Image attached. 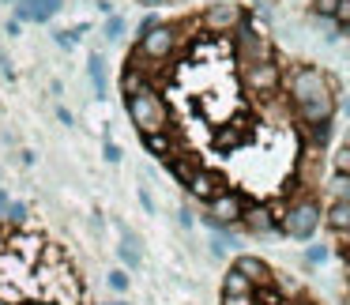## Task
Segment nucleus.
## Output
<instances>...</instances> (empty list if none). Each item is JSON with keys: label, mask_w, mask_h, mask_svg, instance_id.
<instances>
[{"label": "nucleus", "mask_w": 350, "mask_h": 305, "mask_svg": "<svg viewBox=\"0 0 350 305\" xmlns=\"http://www.w3.org/2000/svg\"><path fill=\"white\" fill-rule=\"evenodd\" d=\"M305 260H309V264H324V260H327V249H324V245H312V249L305 252Z\"/></svg>", "instance_id": "27"}, {"label": "nucleus", "mask_w": 350, "mask_h": 305, "mask_svg": "<svg viewBox=\"0 0 350 305\" xmlns=\"http://www.w3.org/2000/svg\"><path fill=\"white\" fill-rule=\"evenodd\" d=\"M102 159H106V162H121V147L106 140V147H102Z\"/></svg>", "instance_id": "29"}, {"label": "nucleus", "mask_w": 350, "mask_h": 305, "mask_svg": "<svg viewBox=\"0 0 350 305\" xmlns=\"http://www.w3.org/2000/svg\"><path fill=\"white\" fill-rule=\"evenodd\" d=\"M234 267L252 282V287H267V282H271V267H267L260 256H237V260H234Z\"/></svg>", "instance_id": "10"}, {"label": "nucleus", "mask_w": 350, "mask_h": 305, "mask_svg": "<svg viewBox=\"0 0 350 305\" xmlns=\"http://www.w3.org/2000/svg\"><path fill=\"white\" fill-rule=\"evenodd\" d=\"M139 204H144L147 215H154V200H151V192H147V189H139Z\"/></svg>", "instance_id": "31"}, {"label": "nucleus", "mask_w": 350, "mask_h": 305, "mask_svg": "<svg viewBox=\"0 0 350 305\" xmlns=\"http://www.w3.org/2000/svg\"><path fill=\"white\" fill-rule=\"evenodd\" d=\"M106 305H132V302H124V297H117V302H106Z\"/></svg>", "instance_id": "37"}, {"label": "nucleus", "mask_w": 350, "mask_h": 305, "mask_svg": "<svg viewBox=\"0 0 350 305\" xmlns=\"http://www.w3.org/2000/svg\"><path fill=\"white\" fill-rule=\"evenodd\" d=\"M4 219H8V222H16V226H19V222H27V204H8Z\"/></svg>", "instance_id": "24"}, {"label": "nucleus", "mask_w": 350, "mask_h": 305, "mask_svg": "<svg viewBox=\"0 0 350 305\" xmlns=\"http://www.w3.org/2000/svg\"><path fill=\"white\" fill-rule=\"evenodd\" d=\"M124 31H129V23H124L121 16H109L106 19V42H121Z\"/></svg>", "instance_id": "20"}, {"label": "nucleus", "mask_w": 350, "mask_h": 305, "mask_svg": "<svg viewBox=\"0 0 350 305\" xmlns=\"http://www.w3.org/2000/svg\"><path fill=\"white\" fill-rule=\"evenodd\" d=\"M252 290H256V287H252L237 267H230V271L222 275V294H252Z\"/></svg>", "instance_id": "16"}, {"label": "nucleus", "mask_w": 350, "mask_h": 305, "mask_svg": "<svg viewBox=\"0 0 350 305\" xmlns=\"http://www.w3.org/2000/svg\"><path fill=\"white\" fill-rule=\"evenodd\" d=\"M129 117L139 132H166L170 114H166V102L154 87H144V91L129 94Z\"/></svg>", "instance_id": "2"}, {"label": "nucleus", "mask_w": 350, "mask_h": 305, "mask_svg": "<svg viewBox=\"0 0 350 305\" xmlns=\"http://www.w3.org/2000/svg\"><path fill=\"white\" fill-rule=\"evenodd\" d=\"M241 23H245V12H241V4H230V0H222V4H211V8L204 12V27H207L211 34L237 31Z\"/></svg>", "instance_id": "6"}, {"label": "nucleus", "mask_w": 350, "mask_h": 305, "mask_svg": "<svg viewBox=\"0 0 350 305\" xmlns=\"http://www.w3.org/2000/svg\"><path fill=\"white\" fill-rule=\"evenodd\" d=\"M177 222H181V226H192V211H189V207H185V211L177 215Z\"/></svg>", "instance_id": "34"}, {"label": "nucleus", "mask_w": 350, "mask_h": 305, "mask_svg": "<svg viewBox=\"0 0 350 305\" xmlns=\"http://www.w3.org/2000/svg\"><path fill=\"white\" fill-rule=\"evenodd\" d=\"M106 287L113 290V294H124V290H129V271H124V267H113V271L106 275Z\"/></svg>", "instance_id": "19"}, {"label": "nucleus", "mask_w": 350, "mask_h": 305, "mask_svg": "<svg viewBox=\"0 0 350 305\" xmlns=\"http://www.w3.org/2000/svg\"><path fill=\"white\" fill-rule=\"evenodd\" d=\"M8 204H12V200H8V192L0 189V219H4V211H8Z\"/></svg>", "instance_id": "33"}, {"label": "nucleus", "mask_w": 350, "mask_h": 305, "mask_svg": "<svg viewBox=\"0 0 350 305\" xmlns=\"http://www.w3.org/2000/svg\"><path fill=\"white\" fill-rule=\"evenodd\" d=\"M320 219H324V211H320L317 200H301V204H294L286 215H282V234L297 237V241H309V237L317 234Z\"/></svg>", "instance_id": "3"}, {"label": "nucleus", "mask_w": 350, "mask_h": 305, "mask_svg": "<svg viewBox=\"0 0 350 305\" xmlns=\"http://www.w3.org/2000/svg\"><path fill=\"white\" fill-rule=\"evenodd\" d=\"M342 114H347V117H350V98H347V102H342Z\"/></svg>", "instance_id": "38"}, {"label": "nucleus", "mask_w": 350, "mask_h": 305, "mask_svg": "<svg viewBox=\"0 0 350 305\" xmlns=\"http://www.w3.org/2000/svg\"><path fill=\"white\" fill-rule=\"evenodd\" d=\"M335 200H350V177H335Z\"/></svg>", "instance_id": "25"}, {"label": "nucleus", "mask_w": 350, "mask_h": 305, "mask_svg": "<svg viewBox=\"0 0 350 305\" xmlns=\"http://www.w3.org/2000/svg\"><path fill=\"white\" fill-rule=\"evenodd\" d=\"M332 166H335V174H339V177H350V147H339V151H335Z\"/></svg>", "instance_id": "21"}, {"label": "nucleus", "mask_w": 350, "mask_h": 305, "mask_svg": "<svg viewBox=\"0 0 350 305\" xmlns=\"http://www.w3.org/2000/svg\"><path fill=\"white\" fill-rule=\"evenodd\" d=\"M31 4V16H34V23H49V19L61 12V4L64 0H27Z\"/></svg>", "instance_id": "17"}, {"label": "nucleus", "mask_w": 350, "mask_h": 305, "mask_svg": "<svg viewBox=\"0 0 350 305\" xmlns=\"http://www.w3.org/2000/svg\"><path fill=\"white\" fill-rule=\"evenodd\" d=\"M347 305H350V302H347Z\"/></svg>", "instance_id": "41"}, {"label": "nucleus", "mask_w": 350, "mask_h": 305, "mask_svg": "<svg viewBox=\"0 0 350 305\" xmlns=\"http://www.w3.org/2000/svg\"><path fill=\"white\" fill-rule=\"evenodd\" d=\"M4 4H16V0H4Z\"/></svg>", "instance_id": "40"}, {"label": "nucleus", "mask_w": 350, "mask_h": 305, "mask_svg": "<svg viewBox=\"0 0 350 305\" xmlns=\"http://www.w3.org/2000/svg\"><path fill=\"white\" fill-rule=\"evenodd\" d=\"M159 23H162L159 16H144V23H139V34H147V31H151V27H159Z\"/></svg>", "instance_id": "32"}, {"label": "nucleus", "mask_w": 350, "mask_h": 305, "mask_svg": "<svg viewBox=\"0 0 350 305\" xmlns=\"http://www.w3.org/2000/svg\"><path fill=\"white\" fill-rule=\"evenodd\" d=\"M219 177H215V174H207V170H192V177H189V192H192V196H196V200H204V204H211V200L215 196H219Z\"/></svg>", "instance_id": "9"}, {"label": "nucleus", "mask_w": 350, "mask_h": 305, "mask_svg": "<svg viewBox=\"0 0 350 305\" xmlns=\"http://www.w3.org/2000/svg\"><path fill=\"white\" fill-rule=\"evenodd\" d=\"M87 76H91V83H94V94L106 98V94H109V79H106V57H102V53H91V61H87Z\"/></svg>", "instance_id": "12"}, {"label": "nucleus", "mask_w": 350, "mask_h": 305, "mask_svg": "<svg viewBox=\"0 0 350 305\" xmlns=\"http://www.w3.org/2000/svg\"><path fill=\"white\" fill-rule=\"evenodd\" d=\"M245 83H249V91H256V94L275 91V87H279V64H275L271 57H267V61L245 64Z\"/></svg>", "instance_id": "7"}, {"label": "nucleus", "mask_w": 350, "mask_h": 305, "mask_svg": "<svg viewBox=\"0 0 350 305\" xmlns=\"http://www.w3.org/2000/svg\"><path fill=\"white\" fill-rule=\"evenodd\" d=\"M174 46H177V31L170 23H159L147 34H139V57H147V61H166L174 53Z\"/></svg>", "instance_id": "5"}, {"label": "nucleus", "mask_w": 350, "mask_h": 305, "mask_svg": "<svg viewBox=\"0 0 350 305\" xmlns=\"http://www.w3.org/2000/svg\"><path fill=\"white\" fill-rule=\"evenodd\" d=\"M332 23H335V27H350V0H339V4H335Z\"/></svg>", "instance_id": "22"}, {"label": "nucleus", "mask_w": 350, "mask_h": 305, "mask_svg": "<svg viewBox=\"0 0 350 305\" xmlns=\"http://www.w3.org/2000/svg\"><path fill=\"white\" fill-rule=\"evenodd\" d=\"M121 234H124V241L117 245V256H121L129 267H139V260H144V252H139V237L132 234L129 226H121Z\"/></svg>", "instance_id": "14"}, {"label": "nucleus", "mask_w": 350, "mask_h": 305, "mask_svg": "<svg viewBox=\"0 0 350 305\" xmlns=\"http://www.w3.org/2000/svg\"><path fill=\"white\" fill-rule=\"evenodd\" d=\"M241 211H245V204H241V196H237V192H219V196L207 204L204 226L215 230V234H222V230H230L234 222H241Z\"/></svg>", "instance_id": "4"}, {"label": "nucleus", "mask_w": 350, "mask_h": 305, "mask_svg": "<svg viewBox=\"0 0 350 305\" xmlns=\"http://www.w3.org/2000/svg\"><path fill=\"white\" fill-rule=\"evenodd\" d=\"M144 8H159V4H166V0H139Z\"/></svg>", "instance_id": "36"}, {"label": "nucleus", "mask_w": 350, "mask_h": 305, "mask_svg": "<svg viewBox=\"0 0 350 305\" xmlns=\"http://www.w3.org/2000/svg\"><path fill=\"white\" fill-rule=\"evenodd\" d=\"M144 87H147V76L136 68V64H129V68H124V76H121V91H124V98H129V94H136V91H144Z\"/></svg>", "instance_id": "18"}, {"label": "nucleus", "mask_w": 350, "mask_h": 305, "mask_svg": "<svg viewBox=\"0 0 350 305\" xmlns=\"http://www.w3.org/2000/svg\"><path fill=\"white\" fill-rule=\"evenodd\" d=\"M327 226L335 230V234H350V200H335L332 207H327Z\"/></svg>", "instance_id": "13"}, {"label": "nucleus", "mask_w": 350, "mask_h": 305, "mask_svg": "<svg viewBox=\"0 0 350 305\" xmlns=\"http://www.w3.org/2000/svg\"><path fill=\"white\" fill-rule=\"evenodd\" d=\"M57 121H61V124H72V114H68V109L61 106V109H57Z\"/></svg>", "instance_id": "35"}, {"label": "nucleus", "mask_w": 350, "mask_h": 305, "mask_svg": "<svg viewBox=\"0 0 350 305\" xmlns=\"http://www.w3.org/2000/svg\"><path fill=\"white\" fill-rule=\"evenodd\" d=\"M312 129V144H327V140H332V121H324V124H309Z\"/></svg>", "instance_id": "23"}, {"label": "nucleus", "mask_w": 350, "mask_h": 305, "mask_svg": "<svg viewBox=\"0 0 350 305\" xmlns=\"http://www.w3.org/2000/svg\"><path fill=\"white\" fill-rule=\"evenodd\" d=\"M312 4H317V16L332 19V12H335V4H339V0H312Z\"/></svg>", "instance_id": "28"}, {"label": "nucleus", "mask_w": 350, "mask_h": 305, "mask_svg": "<svg viewBox=\"0 0 350 305\" xmlns=\"http://www.w3.org/2000/svg\"><path fill=\"white\" fill-rule=\"evenodd\" d=\"M347 147H350V132H347Z\"/></svg>", "instance_id": "39"}, {"label": "nucleus", "mask_w": 350, "mask_h": 305, "mask_svg": "<svg viewBox=\"0 0 350 305\" xmlns=\"http://www.w3.org/2000/svg\"><path fill=\"white\" fill-rule=\"evenodd\" d=\"M53 42H57V46H61V49H72V46H76L68 31H57V34H53Z\"/></svg>", "instance_id": "30"}, {"label": "nucleus", "mask_w": 350, "mask_h": 305, "mask_svg": "<svg viewBox=\"0 0 350 305\" xmlns=\"http://www.w3.org/2000/svg\"><path fill=\"white\" fill-rule=\"evenodd\" d=\"M290 102L297 106L305 124H324L332 121L335 114V94H332V83L324 79L320 68H297L290 76Z\"/></svg>", "instance_id": "1"}, {"label": "nucleus", "mask_w": 350, "mask_h": 305, "mask_svg": "<svg viewBox=\"0 0 350 305\" xmlns=\"http://www.w3.org/2000/svg\"><path fill=\"white\" fill-rule=\"evenodd\" d=\"M139 144H144V151H151L154 159H170V136L166 132H139Z\"/></svg>", "instance_id": "15"}, {"label": "nucleus", "mask_w": 350, "mask_h": 305, "mask_svg": "<svg viewBox=\"0 0 350 305\" xmlns=\"http://www.w3.org/2000/svg\"><path fill=\"white\" fill-rule=\"evenodd\" d=\"M8 245H12V256H16L19 264H34V260L46 252V241H42L38 234H16Z\"/></svg>", "instance_id": "8"}, {"label": "nucleus", "mask_w": 350, "mask_h": 305, "mask_svg": "<svg viewBox=\"0 0 350 305\" xmlns=\"http://www.w3.org/2000/svg\"><path fill=\"white\" fill-rule=\"evenodd\" d=\"M222 305H256L252 294H222Z\"/></svg>", "instance_id": "26"}, {"label": "nucleus", "mask_w": 350, "mask_h": 305, "mask_svg": "<svg viewBox=\"0 0 350 305\" xmlns=\"http://www.w3.org/2000/svg\"><path fill=\"white\" fill-rule=\"evenodd\" d=\"M241 222L249 226V234H275V230H279V219H275L267 207H249V211H241Z\"/></svg>", "instance_id": "11"}]
</instances>
